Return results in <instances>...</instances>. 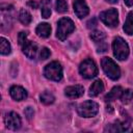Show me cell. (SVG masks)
<instances>
[{
    "instance_id": "cell-19",
    "label": "cell",
    "mask_w": 133,
    "mask_h": 133,
    "mask_svg": "<svg viewBox=\"0 0 133 133\" xmlns=\"http://www.w3.org/2000/svg\"><path fill=\"white\" fill-rule=\"evenodd\" d=\"M39 99H41V102H42L43 104H45V105H50V104H52V103L55 101L54 96H53L50 91H47V90L41 94Z\"/></svg>"
},
{
    "instance_id": "cell-15",
    "label": "cell",
    "mask_w": 133,
    "mask_h": 133,
    "mask_svg": "<svg viewBox=\"0 0 133 133\" xmlns=\"http://www.w3.org/2000/svg\"><path fill=\"white\" fill-rule=\"evenodd\" d=\"M103 90H104V84H103L102 80H96L89 87V96L96 97V96L100 95Z\"/></svg>"
},
{
    "instance_id": "cell-27",
    "label": "cell",
    "mask_w": 133,
    "mask_h": 133,
    "mask_svg": "<svg viewBox=\"0 0 133 133\" xmlns=\"http://www.w3.org/2000/svg\"><path fill=\"white\" fill-rule=\"evenodd\" d=\"M24 114H25V116H26L28 119H31V118L33 117V115H34V111H33V109H32L31 107H27V108H25V110H24Z\"/></svg>"
},
{
    "instance_id": "cell-10",
    "label": "cell",
    "mask_w": 133,
    "mask_h": 133,
    "mask_svg": "<svg viewBox=\"0 0 133 133\" xmlns=\"http://www.w3.org/2000/svg\"><path fill=\"white\" fill-rule=\"evenodd\" d=\"M74 11L76 14V16L79 19H82L84 17H86L89 12V8L87 6V4L85 3L84 0H75L74 2Z\"/></svg>"
},
{
    "instance_id": "cell-22",
    "label": "cell",
    "mask_w": 133,
    "mask_h": 133,
    "mask_svg": "<svg viewBox=\"0 0 133 133\" xmlns=\"http://www.w3.org/2000/svg\"><path fill=\"white\" fill-rule=\"evenodd\" d=\"M105 33L103 32V31H101V30H94L91 33H90V35H89V37L95 42V43H100V42H102L104 38H105Z\"/></svg>"
},
{
    "instance_id": "cell-29",
    "label": "cell",
    "mask_w": 133,
    "mask_h": 133,
    "mask_svg": "<svg viewBox=\"0 0 133 133\" xmlns=\"http://www.w3.org/2000/svg\"><path fill=\"white\" fill-rule=\"evenodd\" d=\"M96 25H97V22H96V19H94V18L87 22V28H92Z\"/></svg>"
},
{
    "instance_id": "cell-17",
    "label": "cell",
    "mask_w": 133,
    "mask_h": 133,
    "mask_svg": "<svg viewBox=\"0 0 133 133\" xmlns=\"http://www.w3.org/2000/svg\"><path fill=\"white\" fill-rule=\"evenodd\" d=\"M124 31L129 35L133 34V11H130L127 16V19L124 25Z\"/></svg>"
},
{
    "instance_id": "cell-14",
    "label": "cell",
    "mask_w": 133,
    "mask_h": 133,
    "mask_svg": "<svg viewBox=\"0 0 133 133\" xmlns=\"http://www.w3.org/2000/svg\"><path fill=\"white\" fill-rule=\"evenodd\" d=\"M35 32L39 37H49L51 34V26L48 23H41L37 25Z\"/></svg>"
},
{
    "instance_id": "cell-32",
    "label": "cell",
    "mask_w": 133,
    "mask_h": 133,
    "mask_svg": "<svg viewBox=\"0 0 133 133\" xmlns=\"http://www.w3.org/2000/svg\"><path fill=\"white\" fill-rule=\"evenodd\" d=\"M41 1H42L43 5H50V3H51V0H41Z\"/></svg>"
},
{
    "instance_id": "cell-1",
    "label": "cell",
    "mask_w": 133,
    "mask_h": 133,
    "mask_svg": "<svg viewBox=\"0 0 133 133\" xmlns=\"http://www.w3.org/2000/svg\"><path fill=\"white\" fill-rule=\"evenodd\" d=\"M74 29H75L74 22L69 18H62L57 23L56 36H57L58 39L64 41L74 31Z\"/></svg>"
},
{
    "instance_id": "cell-8",
    "label": "cell",
    "mask_w": 133,
    "mask_h": 133,
    "mask_svg": "<svg viewBox=\"0 0 133 133\" xmlns=\"http://www.w3.org/2000/svg\"><path fill=\"white\" fill-rule=\"evenodd\" d=\"M14 20V7L8 4L1 5V27L2 29L5 26H9Z\"/></svg>"
},
{
    "instance_id": "cell-6",
    "label": "cell",
    "mask_w": 133,
    "mask_h": 133,
    "mask_svg": "<svg viewBox=\"0 0 133 133\" xmlns=\"http://www.w3.org/2000/svg\"><path fill=\"white\" fill-rule=\"evenodd\" d=\"M78 113L83 117H92L99 111V105L94 101H85L78 106Z\"/></svg>"
},
{
    "instance_id": "cell-25",
    "label": "cell",
    "mask_w": 133,
    "mask_h": 133,
    "mask_svg": "<svg viewBox=\"0 0 133 133\" xmlns=\"http://www.w3.org/2000/svg\"><path fill=\"white\" fill-rule=\"evenodd\" d=\"M50 55H51V52H50V50H49L48 48H46V47L42 48V50H41V52H39V58H41V59L45 60V59L49 58Z\"/></svg>"
},
{
    "instance_id": "cell-12",
    "label": "cell",
    "mask_w": 133,
    "mask_h": 133,
    "mask_svg": "<svg viewBox=\"0 0 133 133\" xmlns=\"http://www.w3.org/2000/svg\"><path fill=\"white\" fill-rule=\"evenodd\" d=\"M9 94L11 96V98L16 101H22L24 99L27 98V91L25 88H23L22 86L19 85H14L10 87L9 89Z\"/></svg>"
},
{
    "instance_id": "cell-24",
    "label": "cell",
    "mask_w": 133,
    "mask_h": 133,
    "mask_svg": "<svg viewBox=\"0 0 133 133\" xmlns=\"http://www.w3.org/2000/svg\"><path fill=\"white\" fill-rule=\"evenodd\" d=\"M18 41H19V44L23 47L28 41H27V32H24V31H21L18 35Z\"/></svg>"
},
{
    "instance_id": "cell-28",
    "label": "cell",
    "mask_w": 133,
    "mask_h": 133,
    "mask_svg": "<svg viewBox=\"0 0 133 133\" xmlns=\"http://www.w3.org/2000/svg\"><path fill=\"white\" fill-rule=\"evenodd\" d=\"M107 50V45H106V43H104L103 41L102 42H100V46L98 47V52L99 53H102V52H105Z\"/></svg>"
},
{
    "instance_id": "cell-4",
    "label": "cell",
    "mask_w": 133,
    "mask_h": 133,
    "mask_svg": "<svg viewBox=\"0 0 133 133\" xmlns=\"http://www.w3.org/2000/svg\"><path fill=\"white\" fill-rule=\"evenodd\" d=\"M44 75L46 78L53 81H60L62 78V68L58 61H52L48 63L44 69Z\"/></svg>"
},
{
    "instance_id": "cell-11",
    "label": "cell",
    "mask_w": 133,
    "mask_h": 133,
    "mask_svg": "<svg viewBox=\"0 0 133 133\" xmlns=\"http://www.w3.org/2000/svg\"><path fill=\"white\" fill-rule=\"evenodd\" d=\"M83 92H84L83 86L78 85V84L72 85V86H68V87H65V89H64V95H65L68 98H70V99L79 98V97H81V96L83 95Z\"/></svg>"
},
{
    "instance_id": "cell-3",
    "label": "cell",
    "mask_w": 133,
    "mask_h": 133,
    "mask_svg": "<svg viewBox=\"0 0 133 133\" xmlns=\"http://www.w3.org/2000/svg\"><path fill=\"white\" fill-rule=\"evenodd\" d=\"M101 65L105 74L112 80H117L121 76V70L118 65L109 57H104L102 58Z\"/></svg>"
},
{
    "instance_id": "cell-31",
    "label": "cell",
    "mask_w": 133,
    "mask_h": 133,
    "mask_svg": "<svg viewBox=\"0 0 133 133\" xmlns=\"http://www.w3.org/2000/svg\"><path fill=\"white\" fill-rule=\"evenodd\" d=\"M127 6H133V0H124Z\"/></svg>"
},
{
    "instance_id": "cell-13",
    "label": "cell",
    "mask_w": 133,
    "mask_h": 133,
    "mask_svg": "<svg viewBox=\"0 0 133 133\" xmlns=\"http://www.w3.org/2000/svg\"><path fill=\"white\" fill-rule=\"evenodd\" d=\"M37 52V45L33 42H27L23 46V53L30 59H33Z\"/></svg>"
},
{
    "instance_id": "cell-7",
    "label": "cell",
    "mask_w": 133,
    "mask_h": 133,
    "mask_svg": "<svg viewBox=\"0 0 133 133\" xmlns=\"http://www.w3.org/2000/svg\"><path fill=\"white\" fill-rule=\"evenodd\" d=\"M101 21L108 27H116L118 24V14L117 10L114 8H110L107 10H104L100 14Z\"/></svg>"
},
{
    "instance_id": "cell-26",
    "label": "cell",
    "mask_w": 133,
    "mask_h": 133,
    "mask_svg": "<svg viewBox=\"0 0 133 133\" xmlns=\"http://www.w3.org/2000/svg\"><path fill=\"white\" fill-rule=\"evenodd\" d=\"M51 16V8L49 5H43L42 7V17L45 18V19H48L50 18Z\"/></svg>"
},
{
    "instance_id": "cell-18",
    "label": "cell",
    "mask_w": 133,
    "mask_h": 133,
    "mask_svg": "<svg viewBox=\"0 0 133 133\" xmlns=\"http://www.w3.org/2000/svg\"><path fill=\"white\" fill-rule=\"evenodd\" d=\"M19 20H20V22H21L22 24L28 25V24L31 22L32 17H31V15H30V12H29L28 10L22 8V9L20 10V14H19Z\"/></svg>"
},
{
    "instance_id": "cell-30",
    "label": "cell",
    "mask_w": 133,
    "mask_h": 133,
    "mask_svg": "<svg viewBox=\"0 0 133 133\" xmlns=\"http://www.w3.org/2000/svg\"><path fill=\"white\" fill-rule=\"evenodd\" d=\"M27 5L28 6H30V7H32V8H37V3L35 2V1H33V0H30V1H28L27 2Z\"/></svg>"
},
{
    "instance_id": "cell-5",
    "label": "cell",
    "mask_w": 133,
    "mask_h": 133,
    "mask_svg": "<svg viewBox=\"0 0 133 133\" xmlns=\"http://www.w3.org/2000/svg\"><path fill=\"white\" fill-rule=\"evenodd\" d=\"M79 72L82 75V77L86 79H91L98 75V68L92 59L87 58L80 63Z\"/></svg>"
},
{
    "instance_id": "cell-16",
    "label": "cell",
    "mask_w": 133,
    "mask_h": 133,
    "mask_svg": "<svg viewBox=\"0 0 133 133\" xmlns=\"http://www.w3.org/2000/svg\"><path fill=\"white\" fill-rule=\"evenodd\" d=\"M123 92V89L121 86H114L106 96H105V101L107 102H111L116 100L117 98H121V95Z\"/></svg>"
},
{
    "instance_id": "cell-9",
    "label": "cell",
    "mask_w": 133,
    "mask_h": 133,
    "mask_svg": "<svg viewBox=\"0 0 133 133\" xmlns=\"http://www.w3.org/2000/svg\"><path fill=\"white\" fill-rule=\"evenodd\" d=\"M4 122H5V125H6V128L10 129V130H18L20 129L21 127V117L18 113L11 111L9 113L6 114L5 118H4Z\"/></svg>"
},
{
    "instance_id": "cell-21",
    "label": "cell",
    "mask_w": 133,
    "mask_h": 133,
    "mask_svg": "<svg viewBox=\"0 0 133 133\" xmlns=\"http://www.w3.org/2000/svg\"><path fill=\"white\" fill-rule=\"evenodd\" d=\"M133 99V90L128 88V89H125L123 90L122 95H121V101L122 103L124 104H128L131 102V100Z\"/></svg>"
},
{
    "instance_id": "cell-20",
    "label": "cell",
    "mask_w": 133,
    "mask_h": 133,
    "mask_svg": "<svg viewBox=\"0 0 133 133\" xmlns=\"http://www.w3.org/2000/svg\"><path fill=\"white\" fill-rule=\"evenodd\" d=\"M10 45L7 42V39H5L4 37L0 38V52L2 55H7L10 53Z\"/></svg>"
},
{
    "instance_id": "cell-33",
    "label": "cell",
    "mask_w": 133,
    "mask_h": 133,
    "mask_svg": "<svg viewBox=\"0 0 133 133\" xmlns=\"http://www.w3.org/2000/svg\"><path fill=\"white\" fill-rule=\"evenodd\" d=\"M106 1H108L109 3H115V2H117V0H106Z\"/></svg>"
},
{
    "instance_id": "cell-23",
    "label": "cell",
    "mask_w": 133,
    "mask_h": 133,
    "mask_svg": "<svg viewBox=\"0 0 133 133\" xmlns=\"http://www.w3.org/2000/svg\"><path fill=\"white\" fill-rule=\"evenodd\" d=\"M55 8L58 12H64L68 10V4L64 0H56L55 2Z\"/></svg>"
},
{
    "instance_id": "cell-2",
    "label": "cell",
    "mask_w": 133,
    "mask_h": 133,
    "mask_svg": "<svg viewBox=\"0 0 133 133\" xmlns=\"http://www.w3.org/2000/svg\"><path fill=\"white\" fill-rule=\"evenodd\" d=\"M112 49H113V55L118 60L127 59L129 55V46L121 36H117L113 39Z\"/></svg>"
}]
</instances>
